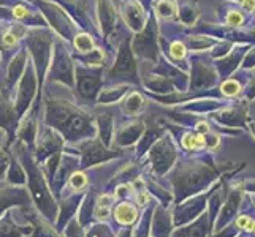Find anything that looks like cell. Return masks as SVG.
<instances>
[{"label": "cell", "instance_id": "1", "mask_svg": "<svg viewBox=\"0 0 255 237\" xmlns=\"http://www.w3.org/2000/svg\"><path fill=\"white\" fill-rule=\"evenodd\" d=\"M205 207H206L205 196L195 198V199L189 201V203H186L184 206H179L174 214V225H182V223H187V222L193 220L197 215L201 214V210Z\"/></svg>", "mask_w": 255, "mask_h": 237}, {"label": "cell", "instance_id": "2", "mask_svg": "<svg viewBox=\"0 0 255 237\" xmlns=\"http://www.w3.org/2000/svg\"><path fill=\"white\" fill-rule=\"evenodd\" d=\"M208 233V217L206 214L201 215L198 220L186 228H179L173 233V237H206Z\"/></svg>", "mask_w": 255, "mask_h": 237}, {"label": "cell", "instance_id": "3", "mask_svg": "<svg viewBox=\"0 0 255 237\" xmlns=\"http://www.w3.org/2000/svg\"><path fill=\"white\" fill-rule=\"evenodd\" d=\"M166 210L159 207L154 210L152 215V234L155 237H168L170 228H171V220L170 217H166Z\"/></svg>", "mask_w": 255, "mask_h": 237}, {"label": "cell", "instance_id": "4", "mask_svg": "<svg viewBox=\"0 0 255 237\" xmlns=\"http://www.w3.org/2000/svg\"><path fill=\"white\" fill-rule=\"evenodd\" d=\"M114 218L121 225H131L138 218V209L131 203H119L114 207Z\"/></svg>", "mask_w": 255, "mask_h": 237}, {"label": "cell", "instance_id": "5", "mask_svg": "<svg viewBox=\"0 0 255 237\" xmlns=\"http://www.w3.org/2000/svg\"><path fill=\"white\" fill-rule=\"evenodd\" d=\"M113 201L114 198L108 195H103L99 198V201H97V204H95V210H94V215L99 218V220H107L108 218L111 207H113Z\"/></svg>", "mask_w": 255, "mask_h": 237}, {"label": "cell", "instance_id": "6", "mask_svg": "<svg viewBox=\"0 0 255 237\" xmlns=\"http://www.w3.org/2000/svg\"><path fill=\"white\" fill-rule=\"evenodd\" d=\"M87 185V179L83 172H75L72 177H70V187L75 190H81Z\"/></svg>", "mask_w": 255, "mask_h": 237}, {"label": "cell", "instance_id": "7", "mask_svg": "<svg viewBox=\"0 0 255 237\" xmlns=\"http://www.w3.org/2000/svg\"><path fill=\"white\" fill-rule=\"evenodd\" d=\"M76 48L80 51H91L92 48V41L89 37H86V35H81V37H76Z\"/></svg>", "mask_w": 255, "mask_h": 237}, {"label": "cell", "instance_id": "8", "mask_svg": "<svg viewBox=\"0 0 255 237\" xmlns=\"http://www.w3.org/2000/svg\"><path fill=\"white\" fill-rule=\"evenodd\" d=\"M152 212H154V210L151 209V210H147V212H146V217H141V222H139V225H138L139 230L136 231V236L135 237H147L144 234V231H146V225L149 223V217H151Z\"/></svg>", "mask_w": 255, "mask_h": 237}, {"label": "cell", "instance_id": "9", "mask_svg": "<svg viewBox=\"0 0 255 237\" xmlns=\"http://www.w3.org/2000/svg\"><path fill=\"white\" fill-rule=\"evenodd\" d=\"M236 226H238V228H244L246 231H252L254 220H251L248 215H240V218L236 220Z\"/></svg>", "mask_w": 255, "mask_h": 237}, {"label": "cell", "instance_id": "10", "mask_svg": "<svg viewBox=\"0 0 255 237\" xmlns=\"http://www.w3.org/2000/svg\"><path fill=\"white\" fill-rule=\"evenodd\" d=\"M238 90H240V89H238V84H235V82H227V84L224 85V92L228 93V95H235Z\"/></svg>", "mask_w": 255, "mask_h": 237}, {"label": "cell", "instance_id": "11", "mask_svg": "<svg viewBox=\"0 0 255 237\" xmlns=\"http://www.w3.org/2000/svg\"><path fill=\"white\" fill-rule=\"evenodd\" d=\"M171 51H173V56L174 57H182L184 56V48H182V45H179V43H176V45H173V48H171Z\"/></svg>", "mask_w": 255, "mask_h": 237}, {"label": "cell", "instance_id": "12", "mask_svg": "<svg viewBox=\"0 0 255 237\" xmlns=\"http://www.w3.org/2000/svg\"><path fill=\"white\" fill-rule=\"evenodd\" d=\"M13 14L16 17H24V16H27V11H25L24 6H14L13 8Z\"/></svg>", "mask_w": 255, "mask_h": 237}, {"label": "cell", "instance_id": "13", "mask_svg": "<svg viewBox=\"0 0 255 237\" xmlns=\"http://www.w3.org/2000/svg\"><path fill=\"white\" fill-rule=\"evenodd\" d=\"M241 21H243V17H241L240 14H236V13H232L230 16H228V22H230V24H233V25L240 24Z\"/></svg>", "mask_w": 255, "mask_h": 237}, {"label": "cell", "instance_id": "14", "mask_svg": "<svg viewBox=\"0 0 255 237\" xmlns=\"http://www.w3.org/2000/svg\"><path fill=\"white\" fill-rule=\"evenodd\" d=\"M246 6L249 8V10H255V0H246Z\"/></svg>", "mask_w": 255, "mask_h": 237}, {"label": "cell", "instance_id": "15", "mask_svg": "<svg viewBox=\"0 0 255 237\" xmlns=\"http://www.w3.org/2000/svg\"><path fill=\"white\" fill-rule=\"evenodd\" d=\"M252 231L255 233V222H254V228H252Z\"/></svg>", "mask_w": 255, "mask_h": 237}]
</instances>
